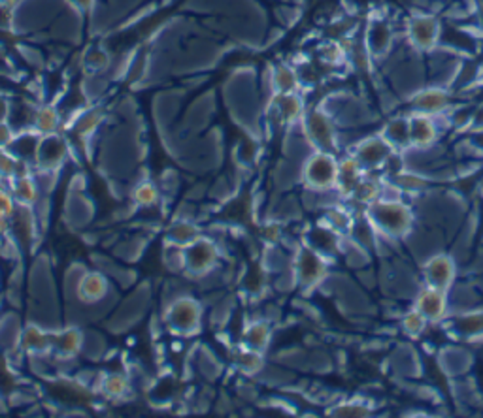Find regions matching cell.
Wrapping results in <instances>:
<instances>
[{
    "mask_svg": "<svg viewBox=\"0 0 483 418\" xmlns=\"http://www.w3.org/2000/svg\"><path fill=\"white\" fill-rule=\"evenodd\" d=\"M363 215L380 238L393 243H405L417 227V211L408 199H378Z\"/></svg>",
    "mask_w": 483,
    "mask_h": 418,
    "instance_id": "cell-1",
    "label": "cell"
},
{
    "mask_svg": "<svg viewBox=\"0 0 483 418\" xmlns=\"http://www.w3.org/2000/svg\"><path fill=\"white\" fill-rule=\"evenodd\" d=\"M444 19L437 12L414 10L402 23V38L419 55L431 53L442 44Z\"/></svg>",
    "mask_w": 483,
    "mask_h": 418,
    "instance_id": "cell-2",
    "label": "cell"
},
{
    "mask_svg": "<svg viewBox=\"0 0 483 418\" xmlns=\"http://www.w3.org/2000/svg\"><path fill=\"white\" fill-rule=\"evenodd\" d=\"M340 174V155L333 151L313 149L301 164V183L308 190L331 192L336 190Z\"/></svg>",
    "mask_w": 483,
    "mask_h": 418,
    "instance_id": "cell-3",
    "label": "cell"
},
{
    "mask_svg": "<svg viewBox=\"0 0 483 418\" xmlns=\"http://www.w3.org/2000/svg\"><path fill=\"white\" fill-rule=\"evenodd\" d=\"M308 142L313 149L319 151H333L340 155V127L331 117L329 111L324 106L308 107L304 119L301 123Z\"/></svg>",
    "mask_w": 483,
    "mask_h": 418,
    "instance_id": "cell-4",
    "label": "cell"
},
{
    "mask_svg": "<svg viewBox=\"0 0 483 418\" xmlns=\"http://www.w3.org/2000/svg\"><path fill=\"white\" fill-rule=\"evenodd\" d=\"M361 38L368 53L372 55V59L375 61V65H378L384 63L396 49L398 40H402V29H396V25L391 17L378 14L374 17H368Z\"/></svg>",
    "mask_w": 483,
    "mask_h": 418,
    "instance_id": "cell-5",
    "label": "cell"
},
{
    "mask_svg": "<svg viewBox=\"0 0 483 418\" xmlns=\"http://www.w3.org/2000/svg\"><path fill=\"white\" fill-rule=\"evenodd\" d=\"M331 260L303 243L293 255V273L297 279V287L306 291L324 287L331 279Z\"/></svg>",
    "mask_w": 483,
    "mask_h": 418,
    "instance_id": "cell-6",
    "label": "cell"
},
{
    "mask_svg": "<svg viewBox=\"0 0 483 418\" xmlns=\"http://www.w3.org/2000/svg\"><path fill=\"white\" fill-rule=\"evenodd\" d=\"M419 279L421 285L449 292L459 279V260L446 250H437L421 260Z\"/></svg>",
    "mask_w": 483,
    "mask_h": 418,
    "instance_id": "cell-7",
    "label": "cell"
},
{
    "mask_svg": "<svg viewBox=\"0 0 483 418\" xmlns=\"http://www.w3.org/2000/svg\"><path fill=\"white\" fill-rule=\"evenodd\" d=\"M345 153V151H344ZM366 174H382L385 162L395 153V149L385 142L380 132H374L363 138H357L347 149Z\"/></svg>",
    "mask_w": 483,
    "mask_h": 418,
    "instance_id": "cell-8",
    "label": "cell"
},
{
    "mask_svg": "<svg viewBox=\"0 0 483 418\" xmlns=\"http://www.w3.org/2000/svg\"><path fill=\"white\" fill-rule=\"evenodd\" d=\"M412 149H426L440 144L447 130H451L447 116H428L421 111H408Z\"/></svg>",
    "mask_w": 483,
    "mask_h": 418,
    "instance_id": "cell-9",
    "label": "cell"
},
{
    "mask_svg": "<svg viewBox=\"0 0 483 418\" xmlns=\"http://www.w3.org/2000/svg\"><path fill=\"white\" fill-rule=\"evenodd\" d=\"M408 111H421L428 116H447L449 111L457 106V93L449 87L431 86L426 83L419 91H416L408 100Z\"/></svg>",
    "mask_w": 483,
    "mask_h": 418,
    "instance_id": "cell-10",
    "label": "cell"
},
{
    "mask_svg": "<svg viewBox=\"0 0 483 418\" xmlns=\"http://www.w3.org/2000/svg\"><path fill=\"white\" fill-rule=\"evenodd\" d=\"M412 308H416L431 326H442L451 315L449 294L433 287L419 285L412 298Z\"/></svg>",
    "mask_w": 483,
    "mask_h": 418,
    "instance_id": "cell-11",
    "label": "cell"
},
{
    "mask_svg": "<svg viewBox=\"0 0 483 418\" xmlns=\"http://www.w3.org/2000/svg\"><path fill=\"white\" fill-rule=\"evenodd\" d=\"M451 336L461 342H483V310L474 308L467 311L451 313L442 324Z\"/></svg>",
    "mask_w": 483,
    "mask_h": 418,
    "instance_id": "cell-12",
    "label": "cell"
},
{
    "mask_svg": "<svg viewBox=\"0 0 483 418\" xmlns=\"http://www.w3.org/2000/svg\"><path fill=\"white\" fill-rule=\"evenodd\" d=\"M303 243L313 249L315 253L325 257L327 260L334 262L338 257H342V243L344 236L331 230L324 222L317 220L312 229H308L303 236Z\"/></svg>",
    "mask_w": 483,
    "mask_h": 418,
    "instance_id": "cell-13",
    "label": "cell"
},
{
    "mask_svg": "<svg viewBox=\"0 0 483 418\" xmlns=\"http://www.w3.org/2000/svg\"><path fill=\"white\" fill-rule=\"evenodd\" d=\"M185 271L191 275H206L218 264V247L213 241L197 238L193 243L183 247Z\"/></svg>",
    "mask_w": 483,
    "mask_h": 418,
    "instance_id": "cell-14",
    "label": "cell"
},
{
    "mask_svg": "<svg viewBox=\"0 0 483 418\" xmlns=\"http://www.w3.org/2000/svg\"><path fill=\"white\" fill-rule=\"evenodd\" d=\"M167 322L172 330L190 333L200 326V305L193 298H178L170 303ZM191 336V333H190Z\"/></svg>",
    "mask_w": 483,
    "mask_h": 418,
    "instance_id": "cell-15",
    "label": "cell"
},
{
    "mask_svg": "<svg viewBox=\"0 0 483 418\" xmlns=\"http://www.w3.org/2000/svg\"><path fill=\"white\" fill-rule=\"evenodd\" d=\"M378 132L384 136L385 142L398 153H406L412 149L410 142V121L408 114H395L391 116L380 128Z\"/></svg>",
    "mask_w": 483,
    "mask_h": 418,
    "instance_id": "cell-16",
    "label": "cell"
},
{
    "mask_svg": "<svg viewBox=\"0 0 483 418\" xmlns=\"http://www.w3.org/2000/svg\"><path fill=\"white\" fill-rule=\"evenodd\" d=\"M437 358L442 372L449 377H461L472 366V354L465 347H444Z\"/></svg>",
    "mask_w": 483,
    "mask_h": 418,
    "instance_id": "cell-17",
    "label": "cell"
},
{
    "mask_svg": "<svg viewBox=\"0 0 483 418\" xmlns=\"http://www.w3.org/2000/svg\"><path fill=\"white\" fill-rule=\"evenodd\" d=\"M271 81H272V95H285V93H299L303 87V79H301V72L287 65H276L272 68L271 74Z\"/></svg>",
    "mask_w": 483,
    "mask_h": 418,
    "instance_id": "cell-18",
    "label": "cell"
},
{
    "mask_svg": "<svg viewBox=\"0 0 483 418\" xmlns=\"http://www.w3.org/2000/svg\"><path fill=\"white\" fill-rule=\"evenodd\" d=\"M77 292H79V298L86 301L102 300L106 292H108V281H106V279L97 271L82 273V277H79V281H77Z\"/></svg>",
    "mask_w": 483,
    "mask_h": 418,
    "instance_id": "cell-19",
    "label": "cell"
},
{
    "mask_svg": "<svg viewBox=\"0 0 483 418\" xmlns=\"http://www.w3.org/2000/svg\"><path fill=\"white\" fill-rule=\"evenodd\" d=\"M374 413V405L363 398L342 400L334 403L329 411L331 416H347V418H365Z\"/></svg>",
    "mask_w": 483,
    "mask_h": 418,
    "instance_id": "cell-20",
    "label": "cell"
},
{
    "mask_svg": "<svg viewBox=\"0 0 483 418\" xmlns=\"http://www.w3.org/2000/svg\"><path fill=\"white\" fill-rule=\"evenodd\" d=\"M428 328H431V324L426 322V319L416 308H410L400 315V330L408 340L423 338Z\"/></svg>",
    "mask_w": 483,
    "mask_h": 418,
    "instance_id": "cell-21",
    "label": "cell"
},
{
    "mask_svg": "<svg viewBox=\"0 0 483 418\" xmlns=\"http://www.w3.org/2000/svg\"><path fill=\"white\" fill-rule=\"evenodd\" d=\"M61 117H59V111L56 106H42L36 107V114H35V123L33 128L35 132H38L40 136L46 134H56L59 128Z\"/></svg>",
    "mask_w": 483,
    "mask_h": 418,
    "instance_id": "cell-22",
    "label": "cell"
},
{
    "mask_svg": "<svg viewBox=\"0 0 483 418\" xmlns=\"http://www.w3.org/2000/svg\"><path fill=\"white\" fill-rule=\"evenodd\" d=\"M272 338V330L268 326V322L259 321V322H252L246 331H244V340H246V347L255 349L264 352L268 343H271Z\"/></svg>",
    "mask_w": 483,
    "mask_h": 418,
    "instance_id": "cell-23",
    "label": "cell"
},
{
    "mask_svg": "<svg viewBox=\"0 0 483 418\" xmlns=\"http://www.w3.org/2000/svg\"><path fill=\"white\" fill-rule=\"evenodd\" d=\"M134 202L142 208H149L159 202V190L151 181H142L134 189Z\"/></svg>",
    "mask_w": 483,
    "mask_h": 418,
    "instance_id": "cell-24",
    "label": "cell"
},
{
    "mask_svg": "<svg viewBox=\"0 0 483 418\" xmlns=\"http://www.w3.org/2000/svg\"><path fill=\"white\" fill-rule=\"evenodd\" d=\"M474 130H483V102L478 106H472L468 132H474Z\"/></svg>",
    "mask_w": 483,
    "mask_h": 418,
    "instance_id": "cell-25",
    "label": "cell"
},
{
    "mask_svg": "<svg viewBox=\"0 0 483 418\" xmlns=\"http://www.w3.org/2000/svg\"><path fill=\"white\" fill-rule=\"evenodd\" d=\"M10 114H12V106H10L8 98L0 95V121H8L10 119Z\"/></svg>",
    "mask_w": 483,
    "mask_h": 418,
    "instance_id": "cell-26",
    "label": "cell"
},
{
    "mask_svg": "<svg viewBox=\"0 0 483 418\" xmlns=\"http://www.w3.org/2000/svg\"><path fill=\"white\" fill-rule=\"evenodd\" d=\"M15 3H17V0H0V8H6V10H8V8H12Z\"/></svg>",
    "mask_w": 483,
    "mask_h": 418,
    "instance_id": "cell-27",
    "label": "cell"
}]
</instances>
